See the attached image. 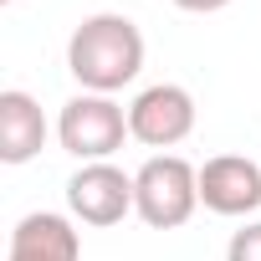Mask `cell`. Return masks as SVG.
<instances>
[{"label":"cell","instance_id":"1","mask_svg":"<svg viewBox=\"0 0 261 261\" xmlns=\"http://www.w3.org/2000/svg\"><path fill=\"white\" fill-rule=\"evenodd\" d=\"M67 72L77 77L82 92H108V97L123 92L144 72V31L118 11L77 21L67 36Z\"/></svg>","mask_w":261,"mask_h":261},{"label":"cell","instance_id":"2","mask_svg":"<svg viewBox=\"0 0 261 261\" xmlns=\"http://www.w3.org/2000/svg\"><path fill=\"white\" fill-rule=\"evenodd\" d=\"M200 210V169L179 154H154L134 174V215L149 230H179Z\"/></svg>","mask_w":261,"mask_h":261},{"label":"cell","instance_id":"3","mask_svg":"<svg viewBox=\"0 0 261 261\" xmlns=\"http://www.w3.org/2000/svg\"><path fill=\"white\" fill-rule=\"evenodd\" d=\"M128 134V108L113 102L108 92H77L62 102L57 113V144L77 159V164H102L123 149Z\"/></svg>","mask_w":261,"mask_h":261},{"label":"cell","instance_id":"4","mask_svg":"<svg viewBox=\"0 0 261 261\" xmlns=\"http://www.w3.org/2000/svg\"><path fill=\"white\" fill-rule=\"evenodd\" d=\"M128 134L144 149H174L195 134V97L179 82H154L128 102Z\"/></svg>","mask_w":261,"mask_h":261},{"label":"cell","instance_id":"5","mask_svg":"<svg viewBox=\"0 0 261 261\" xmlns=\"http://www.w3.org/2000/svg\"><path fill=\"white\" fill-rule=\"evenodd\" d=\"M67 215L82 225H118L134 215V174H123L113 159L82 164L67 179Z\"/></svg>","mask_w":261,"mask_h":261},{"label":"cell","instance_id":"6","mask_svg":"<svg viewBox=\"0 0 261 261\" xmlns=\"http://www.w3.org/2000/svg\"><path fill=\"white\" fill-rule=\"evenodd\" d=\"M200 205L225 220H246L261 210V164L246 154H215L200 164Z\"/></svg>","mask_w":261,"mask_h":261},{"label":"cell","instance_id":"7","mask_svg":"<svg viewBox=\"0 0 261 261\" xmlns=\"http://www.w3.org/2000/svg\"><path fill=\"white\" fill-rule=\"evenodd\" d=\"M6 261H82V236H77L72 215L31 210L16 220Z\"/></svg>","mask_w":261,"mask_h":261},{"label":"cell","instance_id":"8","mask_svg":"<svg viewBox=\"0 0 261 261\" xmlns=\"http://www.w3.org/2000/svg\"><path fill=\"white\" fill-rule=\"evenodd\" d=\"M46 113L31 92L21 87H6L0 92V159L6 164H31L41 149H46Z\"/></svg>","mask_w":261,"mask_h":261},{"label":"cell","instance_id":"9","mask_svg":"<svg viewBox=\"0 0 261 261\" xmlns=\"http://www.w3.org/2000/svg\"><path fill=\"white\" fill-rule=\"evenodd\" d=\"M225 261H261V220H246V225L230 236Z\"/></svg>","mask_w":261,"mask_h":261},{"label":"cell","instance_id":"10","mask_svg":"<svg viewBox=\"0 0 261 261\" xmlns=\"http://www.w3.org/2000/svg\"><path fill=\"white\" fill-rule=\"evenodd\" d=\"M179 11H190V16H215V11H225L230 0H174Z\"/></svg>","mask_w":261,"mask_h":261},{"label":"cell","instance_id":"11","mask_svg":"<svg viewBox=\"0 0 261 261\" xmlns=\"http://www.w3.org/2000/svg\"><path fill=\"white\" fill-rule=\"evenodd\" d=\"M0 6H16V0H0Z\"/></svg>","mask_w":261,"mask_h":261}]
</instances>
